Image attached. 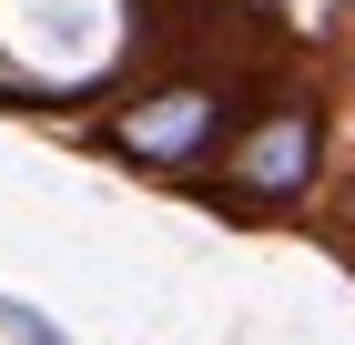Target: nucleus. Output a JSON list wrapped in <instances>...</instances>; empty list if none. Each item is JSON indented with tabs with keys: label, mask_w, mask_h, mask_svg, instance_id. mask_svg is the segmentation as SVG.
I'll return each instance as SVG.
<instances>
[{
	"label": "nucleus",
	"mask_w": 355,
	"mask_h": 345,
	"mask_svg": "<svg viewBox=\"0 0 355 345\" xmlns=\"http://www.w3.org/2000/svg\"><path fill=\"white\" fill-rule=\"evenodd\" d=\"M325 153H335V112L315 81H274L264 102L234 112L223 153L193 173L223 213H254V224H284V213H315L325 193Z\"/></svg>",
	"instance_id": "obj_1"
},
{
	"label": "nucleus",
	"mask_w": 355,
	"mask_h": 345,
	"mask_svg": "<svg viewBox=\"0 0 355 345\" xmlns=\"http://www.w3.org/2000/svg\"><path fill=\"white\" fill-rule=\"evenodd\" d=\"M234 112H244V81H234V71H153L132 102H112L102 122H92V142H102L122 173L193 183V173L223 153Z\"/></svg>",
	"instance_id": "obj_2"
},
{
	"label": "nucleus",
	"mask_w": 355,
	"mask_h": 345,
	"mask_svg": "<svg viewBox=\"0 0 355 345\" xmlns=\"http://www.w3.org/2000/svg\"><path fill=\"white\" fill-rule=\"evenodd\" d=\"M0 335H21V345H71L51 315H31V305H10V294H0Z\"/></svg>",
	"instance_id": "obj_3"
}]
</instances>
